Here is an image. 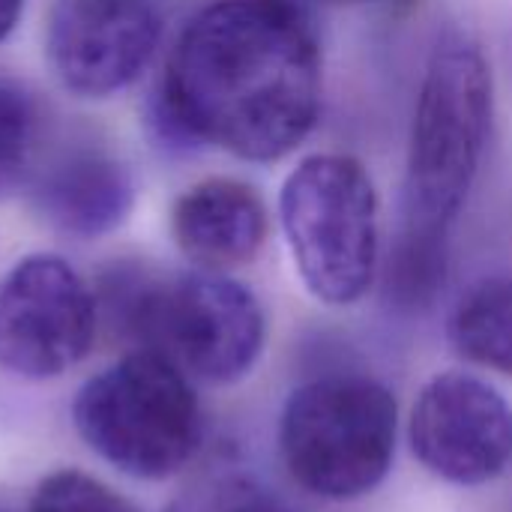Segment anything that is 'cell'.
<instances>
[{
  "mask_svg": "<svg viewBox=\"0 0 512 512\" xmlns=\"http://www.w3.org/2000/svg\"><path fill=\"white\" fill-rule=\"evenodd\" d=\"M321 45L288 0H216L180 30L156 123L180 144H210L246 162L297 150L321 114Z\"/></svg>",
  "mask_w": 512,
  "mask_h": 512,
  "instance_id": "1",
  "label": "cell"
},
{
  "mask_svg": "<svg viewBox=\"0 0 512 512\" xmlns=\"http://www.w3.org/2000/svg\"><path fill=\"white\" fill-rule=\"evenodd\" d=\"M492 114L495 84L483 48L468 33H444L417 93L396 234L450 243L486 159Z\"/></svg>",
  "mask_w": 512,
  "mask_h": 512,
  "instance_id": "2",
  "label": "cell"
},
{
  "mask_svg": "<svg viewBox=\"0 0 512 512\" xmlns=\"http://www.w3.org/2000/svg\"><path fill=\"white\" fill-rule=\"evenodd\" d=\"M102 300L120 330L207 384L243 381L264 354L267 318L258 297L213 270L156 276L117 267Z\"/></svg>",
  "mask_w": 512,
  "mask_h": 512,
  "instance_id": "3",
  "label": "cell"
},
{
  "mask_svg": "<svg viewBox=\"0 0 512 512\" xmlns=\"http://www.w3.org/2000/svg\"><path fill=\"white\" fill-rule=\"evenodd\" d=\"M72 423L99 459L135 480L174 477L204 438L189 375L147 348L93 375L75 396Z\"/></svg>",
  "mask_w": 512,
  "mask_h": 512,
  "instance_id": "4",
  "label": "cell"
},
{
  "mask_svg": "<svg viewBox=\"0 0 512 512\" xmlns=\"http://www.w3.org/2000/svg\"><path fill=\"white\" fill-rule=\"evenodd\" d=\"M279 222L306 291L324 306H354L381 267V210L366 165L312 153L285 177Z\"/></svg>",
  "mask_w": 512,
  "mask_h": 512,
  "instance_id": "5",
  "label": "cell"
},
{
  "mask_svg": "<svg viewBox=\"0 0 512 512\" xmlns=\"http://www.w3.org/2000/svg\"><path fill=\"white\" fill-rule=\"evenodd\" d=\"M399 435L396 396L369 375H324L300 384L279 420L291 480L324 501L372 495L390 474Z\"/></svg>",
  "mask_w": 512,
  "mask_h": 512,
  "instance_id": "6",
  "label": "cell"
},
{
  "mask_svg": "<svg viewBox=\"0 0 512 512\" xmlns=\"http://www.w3.org/2000/svg\"><path fill=\"white\" fill-rule=\"evenodd\" d=\"M99 306L57 255H27L0 279V369L27 381L60 378L96 339Z\"/></svg>",
  "mask_w": 512,
  "mask_h": 512,
  "instance_id": "7",
  "label": "cell"
},
{
  "mask_svg": "<svg viewBox=\"0 0 512 512\" xmlns=\"http://www.w3.org/2000/svg\"><path fill=\"white\" fill-rule=\"evenodd\" d=\"M408 444L438 480L486 486L512 465V405L471 372H441L411 408Z\"/></svg>",
  "mask_w": 512,
  "mask_h": 512,
  "instance_id": "8",
  "label": "cell"
},
{
  "mask_svg": "<svg viewBox=\"0 0 512 512\" xmlns=\"http://www.w3.org/2000/svg\"><path fill=\"white\" fill-rule=\"evenodd\" d=\"M162 39L150 0H54L45 54L60 84L105 99L141 78Z\"/></svg>",
  "mask_w": 512,
  "mask_h": 512,
  "instance_id": "9",
  "label": "cell"
},
{
  "mask_svg": "<svg viewBox=\"0 0 512 512\" xmlns=\"http://www.w3.org/2000/svg\"><path fill=\"white\" fill-rule=\"evenodd\" d=\"M27 192L36 216L75 240L117 231L135 204L129 165L90 132H69L57 144H45Z\"/></svg>",
  "mask_w": 512,
  "mask_h": 512,
  "instance_id": "10",
  "label": "cell"
},
{
  "mask_svg": "<svg viewBox=\"0 0 512 512\" xmlns=\"http://www.w3.org/2000/svg\"><path fill=\"white\" fill-rule=\"evenodd\" d=\"M267 207L261 195L234 177H207L189 186L171 210L177 249L198 267L228 273L249 264L267 240Z\"/></svg>",
  "mask_w": 512,
  "mask_h": 512,
  "instance_id": "11",
  "label": "cell"
},
{
  "mask_svg": "<svg viewBox=\"0 0 512 512\" xmlns=\"http://www.w3.org/2000/svg\"><path fill=\"white\" fill-rule=\"evenodd\" d=\"M453 348L512 381V276H495L474 285L450 315Z\"/></svg>",
  "mask_w": 512,
  "mask_h": 512,
  "instance_id": "12",
  "label": "cell"
},
{
  "mask_svg": "<svg viewBox=\"0 0 512 512\" xmlns=\"http://www.w3.org/2000/svg\"><path fill=\"white\" fill-rule=\"evenodd\" d=\"M45 147V117L36 93L0 72V198L27 186Z\"/></svg>",
  "mask_w": 512,
  "mask_h": 512,
  "instance_id": "13",
  "label": "cell"
},
{
  "mask_svg": "<svg viewBox=\"0 0 512 512\" xmlns=\"http://www.w3.org/2000/svg\"><path fill=\"white\" fill-rule=\"evenodd\" d=\"M27 512H144L135 501L84 471H54L39 480Z\"/></svg>",
  "mask_w": 512,
  "mask_h": 512,
  "instance_id": "14",
  "label": "cell"
},
{
  "mask_svg": "<svg viewBox=\"0 0 512 512\" xmlns=\"http://www.w3.org/2000/svg\"><path fill=\"white\" fill-rule=\"evenodd\" d=\"M186 512H297L273 492L249 480H225L204 489Z\"/></svg>",
  "mask_w": 512,
  "mask_h": 512,
  "instance_id": "15",
  "label": "cell"
},
{
  "mask_svg": "<svg viewBox=\"0 0 512 512\" xmlns=\"http://www.w3.org/2000/svg\"><path fill=\"white\" fill-rule=\"evenodd\" d=\"M21 9H24V0H0V42L15 30Z\"/></svg>",
  "mask_w": 512,
  "mask_h": 512,
  "instance_id": "16",
  "label": "cell"
},
{
  "mask_svg": "<svg viewBox=\"0 0 512 512\" xmlns=\"http://www.w3.org/2000/svg\"><path fill=\"white\" fill-rule=\"evenodd\" d=\"M363 3H381V0H363Z\"/></svg>",
  "mask_w": 512,
  "mask_h": 512,
  "instance_id": "17",
  "label": "cell"
},
{
  "mask_svg": "<svg viewBox=\"0 0 512 512\" xmlns=\"http://www.w3.org/2000/svg\"><path fill=\"white\" fill-rule=\"evenodd\" d=\"M0 512H6V510H0Z\"/></svg>",
  "mask_w": 512,
  "mask_h": 512,
  "instance_id": "18",
  "label": "cell"
}]
</instances>
